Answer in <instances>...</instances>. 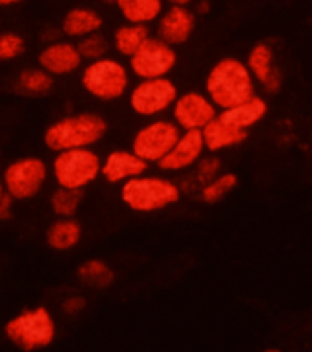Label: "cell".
<instances>
[{
  "label": "cell",
  "instance_id": "obj_1",
  "mask_svg": "<svg viewBox=\"0 0 312 352\" xmlns=\"http://www.w3.org/2000/svg\"><path fill=\"white\" fill-rule=\"evenodd\" d=\"M205 94L217 106V110H227L256 94V80L241 58H219L208 69Z\"/></svg>",
  "mask_w": 312,
  "mask_h": 352
},
{
  "label": "cell",
  "instance_id": "obj_2",
  "mask_svg": "<svg viewBox=\"0 0 312 352\" xmlns=\"http://www.w3.org/2000/svg\"><path fill=\"white\" fill-rule=\"evenodd\" d=\"M108 132V122L101 113L80 111L60 117L52 122L43 135L44 146L57 153L71 148H91L101 142Z\"/></svg>",
  "mask_w": 312,
  "mask_h": 352
},
{
  "label": "cell",
  "instance_id": "obj_3",
  "mask_svg": "<svg viewBox=\"0 0 312 352\" xmlns=\"http://www.w3.org/2000/svg\"><path fill=\"white\" fill-rule=\"evenodd\" d=\"M181 186L163 175L141 174L121 184V199L137 214H154L179 203Z\"/></svg>",
  "mask_w": 312,
  "mask_h": 352
},
{
  "label": "cell",
  "instance_id": "obj_4",
  "mask_svg": "<svg viewBox=\"0 0 312 352\" xmlns=\"http://www.w3.org/2000/svg\"><path fill=\"white\" fill-rule=\"evenodd\" d=\"M5 340L24 352H37L52 347L57 338V323L46 307L24 309L4 325Z\"/></svg>",
  "mask_w": 312,
  "mask_h": 352
},
{
  "label": "cell",
  "instance_id": "obj_5",
  "mask_svg": "<svg viewBox=\"0 0 312 352\" xmlns=\"http://www.w3.org/2000/svg\"><path fill=\"white\" fill-rule=\"evenodd\" d=\"M130 75V68L122 60L106 55L80 68V86L93 99L113 102L128 94Z\"/></svg>",
  "mask_w": 312,
  "mask_h": 352
},
{
  "label": "cell",
  "instance_id": "obj_6",
  "mask_svg": "<svg viewBox=\"0 0 312 352\" xmlns=\"http://www.w3.org/2000/svg\"><path fill=\"white\" fill-rule=\"evenodd\" d=\"M101 155L93 148H71L55 153L49 174L57 186L85 190L97 177H101Z\"/></svg>",
  "mask_w": 312,
  "mask_h": 352
},
{
  "label": "cell",
  "instance_id": "obj_7",
  "mask_svg": "<svg viewBox=\"0 0 312 352\" xmlns=\"http://www.w3.org/2000/svg\"><path fill=\"white\" fill-rule=\"evenodd\" d=\"M49 164L43 157L26 155L11 161L2 172V184L5 194L15 201L33 199L43 192L49 179Z\"/></svg>",
  "mask_w": 312,
  "mask_h": 352
},
{
  "label": "cell",
  "instance_id": "obj_8",
  "mask_svg": "<svg viewBox=\"0 0 312 352\" xmlns=\"http://www.w3.org/2000/svg\"><path fill=\"white\" fill-rule=\"evenodd\" d=\"M177 86L168 77L139 79L135 86L128 89V104L139 117H159L166 113L177 99Z\"/></svg>",
  "mask_w": 312,
  "mask_h": 352
},
{
  "label": "cell",
  "instance_id": "obj_9",
  "mask_svg": "<svg viewBox=\"0 0 312 352\" xmlns=\"http://www.w3.org/2000/svg\"><path fill=\"white\" fill-rule=\"evenodd\" d=\"M177 64V52L174 46L164 43L157 35H150V38L132 57L128 58L130 74L137 79H157L168 77V74Z\"/></svg>",
  "mask_w": 312,
  "mask_h": 352
},
{
  "label": "cell",
  "instance_id": "obj_10",
  "mask_svg": "<svg viewBox=\"0 0 312 352\" xmlns=\"http://www.w3.org/2000/svg\"><path fill=\"white\" fill-rule=\"evenodd\" d=\"M179 135L181 128L172 119H152L132 137V150L148 164H157Z\"/></svg>",
  "mask_w": 312,
  "mask_h": 352
},
{
  "label": "cell",
  "instance_id": "obj_11",
  "mask_svg": "<svg viewBox=\"0 0 312 352\" xmlns=\"http://www.w3.org/2000/svg\"><path fill=\"white\" fill-rule=\"evenodd\" d=\"M172 111V121L185 130H199L207 126L217 117L219 110L217 106L208 99L205 91H185L177 95V99L170 108Z\"/></svg>",
  "mask_w": 312,
  "mask_h": 352
},
{
  "label": "cell",
  "instance_id": "obj_12",
  "mask_svg": "<svg viewBox=\"0 0 312 352\" xmlns=\"http://www.w3.org/2000/svg\"><path fill=\"white\" fill-rule=\"evenodd\" d=\"M207 148L199 130H185L177 137V141L170 152L157 163L159 170L164 174H183L196 166V163L205 155Z\"/></svg>",
  "mask_w": 312,
  "mask_h": 352
},
{
  "label": "cell",
  "instance_id": "obj_13",
  "mask_svg": "<svg viewBox=\"0 0 312 352\" xmlns=\"http://www.w3.org/2000/svg\"><path fill=\"white\" fill-rule=\"evenodd\" d=\"M37 63L44 72H48L55 79V77H69V75L80 72V68L85 66V58L80 57V52L75 41L57 38L53 43L44 44V47L38 53Z\"/></svg>",
  "mask_w": 312,
  "mask_h": 352
},
{
  "label": "cell",
  "instance_id": "obj_14",
  "mask_svg": "<svg viewBox=\"0 0 312 352\" xmlns=\"http://www.w3.org/2000/svg\"><path fill=\"white\" fill-rule=\"evenodd\" d=\"M157 37L170 46H183L196 32V13L185 6H170L157 21Z\"/></svg>",
  "mask_w": 312,
  "mask_h": 352
},
{
  "label": "cell",
  "instance_id": "obj_15",
  "mask_svg": "<svg viewBox=\"0 0 312 352\" xmlns=\"http://www.w3.org/2000/svg\"><path fill=\"white\" fill-rule=\"evenodd\" d=\"M247 68L254 77V80L267 94H278L283 86V74L274 63V50L270 44L260 43L249 52L247 57Z\"/></svg>",
  "mask_w": 312,
  "mask_h": 352
},
{
  "label": "cell",
  "instance_id": "obj_16",
  "mask_svg": "<svg viewBox=\"0 0 312 352\" xmlns=\"http://www.w3.org/2000/svg\"><path fill=\"white\" fill-rule=\"evenodd\" d=\"M150 164L130 150H113L102 159L101 175L110 184H122L130 179L146 174Z\"/></svg>",
  "mask_w": 312,
  "mask_h": 352
},
{
  "label": "cell",
  "instance_id": "obj_17",
  "mask_svg": "<svg viewBox=\"0 0 312 352\" xmlns=\"http://www.w3.org/2000/svg\"><path fill=\"white\" fill-rule=\"evenodd\" d=\"M102 26H104V21L99 11L88 6H77L66 11L58 30H60V35L69 41H79L91 33L101 32Z\"/></svg>",
  "mask_w": 312,
  "mask_h": 352
},
{
  "label": "cell",
  "instance_id": "obj_18",
  "mask_svg": "<svg viewBox=\"0 0 312 352\" xmlns=\"http://www.w3.org/2000/svg\"><path fill=\"white\" fill-rule=\"evenodd\" d=\"M203 141H205V148L210 153H219L223 150H230L239 144H243L249 139V130H241L232 124H228L227 121H223L219 113L212 122H208L207 126L201 130Z\"/></svg>",
  "mask_w": 312,
  "mask_h": 352
},
{
  "label": "cell",
  "instance_id": "obj_19",
  "mask_svg": "<svg viewBox=\"0 0 312 352\" xmlns=\"http://www.w3.org/2000/svg\"><path fill=\"white\" fill-rule=\"evenodd\" d=\"M269 111V104L261 95L254 94L250 99L239 102V104L227 108V110H219V117L228 124H232L241 130H250L256 124H260Z\"/></svg>",
  "mask_w": 312,
  "mask_h": 352
},
{
  "label": "cell",
  "instance_id": "obj_20",
  "mask_svg": "<svg viewBox=\"0 0 312 352\" xmlns=\"http://www.w3.org/2000/svg\"><path fill=\"white\" fill-rule=\"evenodd\" d=\"M80 239H82V226L74 217H57L46 230V245L53 252H69L79 245Z\"/></svg>",
  "mask_w": 312,
  "mask_h": 352
},
{
  "label": "cell",
  "instance_id": "obj_21",
  "mask_svg": "<svg viewBox=\"0 0 312 352\" xmlns=\"http://www.w3.org/2000/svg\"><path fill=\"white\" fill-rule=\"evenodd\" d=\"M150 28L144 24H133L124 22L117 28L111 37V47L115 50L117 55L122 58H130L139 47L143 46L150 38Z\"/></svg>",
  "mask_w": 312,
  "mask_h": 352
},
{
  "label": "cell",
  "instance_id": "obj_22",
  "mask_svg": "<svg viewBox=\"0 0 312 352\" xmlns=\"http://www.w3.org/2000/svg\"><path fill=\"white\" fill-rule=\"evenodd\" d=\"M115 6L124 22L150 26L163 13L164 0H117Z\"/></svg>",
  "mask_w": 312,
  "mask_h": 352
},
{
  "label": "cell",
  "instance_id": "obj_23",
  "mask_svg": "<svg viewBox=\"0 0 312 352\" xmlns=\"http://www.w3.org/2000/svg\"><path fill=\"white\" fill-rule=\"evenodd\" d=\"M77 278L85 287L88 289L102 290L108 289L113 279H115V274L111 270V267L102 259H86L85 263H80L77 268Z\"/></svg>",
  "mask_w": 312,
  "mask_h": 352
},
{
  "label": "cell",
  "instance_id": "obj_24",
  "mask_svg": "<svg viewBox=\"0 0 312 352\" xmlns=\"http://www.w3.org/2000/svg\"><path fill=\"white\" fill-rule=\"evenodd\" d=\"M16 91H21L30 97H41L52 91L53 88V77L44 72L41 66L37 68H24L19 72L15 79Z\"/></svg>",
  "mask_w": 312,
  "mask_h": 352
},
{
  "label": "cell",
  "instance_id": "obj_25",
  "mask_svg": "<svg viewBox=\"0 0 312 352\" xmlns=\"http://www.w3.org/2000/svg\"><path fill=\"white\" fill-rule=\"evenodd\" d=\"M221 174V159L217 157L216 153H210L208 157L203 155L192 168V174L186 175L179 183L181 192H192V190H199L205 183L212 181L216 175Z\"/></svg>",
  "mask_w": 312,
  "mask_h": 352
},
{
  "label": "cell",
  "instance_id": "obj_26",
  "mask_svg": "<svg viewBox=\"0 0 312 352\" xmlns=\"http://www.w3.org/2000/svg\"><path fill=\"white\" fill-rule=\"evenodd\" d=\"M236 186H238V175L232 174V172H225V174L221 172L212 181L203 184L197 192H199V199L205 205H216V203L225 199L227 195L232 194Z\"/></svg>",
  "mask_w": 312,
  "mask_h": 352
},
{
  "label": "cell",
  "instance_id": "obj_27",
  "mask_svg": "<svg viewBox=\"0 0 312 352\" xmlns=\"http://www.w3.org/2000/svg\"><path fill=\"white\" fill-rule=\"evenodd\" d=\"M82 203V190H71L57 186L49 195V208L57 217H75Z\"/></svg>",
  "mask_w": 312,
  "mask_h": 352
},
{
  "label": "cell",
  "instance_id": "obj_28",
  "mask_svg": "<svg viewBox=\"0 0 312 352\" xmlns=\"http://www.w3.org/2000/svg\"><path fill=\"white\" fill-rule=\"evenodd\" d=\"M77 47H79L80 57L85 58V63H90V60L106 57L108 52H110V43H108V38L101 32H97L88 35V37L79 38Z\"/></svg>",
  "mask_w": 312,
  "mask_h": 352
},
{
  "label": "cell",
  "instance_id": "obj_29",
  "mask_svg": "<svg viewBox=\"0 0 312 352\" xmlns=\"http://www.w3.org/2000/svg\"><path fill=\"white\" fill-rule=\"evenodd\" d=\"M26 52V41L15 32H0V63H11Z\"/></svg>",
  "mask_w": 312,
  "mask_h": 352
},
{
  "label": "cell",
  "instance_id": "obj_30",
  "mask_svg": "<svg viewBox=\"0 0 312 352\" xmlns=\"http://www.w3.org/2000/svg\"><path fill=\"white\" fill-rule=\"evenodd\" d=\"M85 309H86V300L79 294L68 296V298L63 301V305H60V310H63L64 314L71 316V318H74V316L82 314Z\"/></svg>",
  "mask_w": 312,
  "mask_h": 352
},
{
  "label": "cell",
  "instance_id": "obj_31",
  "mask_svg": "<svg viewBox=\"0 0 312 352\" xmlns=\"http://www.w3.org/2000/svg\"><path fill=\"white\" fill-rule=\"evenodd\" d=\"M15 212V199L11 195L4 194L0 199V221H10Z\"/></svg>",
  "mask_w": 312,
  "mask_h": 352
},
{
  "label": "cell",
  "instance_id": "obj_32",
  "mask_svg": "<svg viewBox=\"0 0 312 352\" xmlns=\"http://www.w3.org/2000/svg\"><path fill=\"white\" fill-rule=\"evenodd\" d=\"M58 35H60V30H53V28H48L46 32H43L44 44H48V43H53V41H57Z\"/></svg>",
  "mask_w": 312,
  "mask_h": 352
},
{
  "label": "cell",
  "instance_id": "obj_33",
  "mask_svg": "<svg viewBox=\"0 0 312 352\" xmlns=\"http://www.w3.org/2000/svg\"><path fill=\"white\" fill-rule=\"evenodd\" d=\"M208 11H210V2L208 0H197L196 4V15H208Z\"/></svg>",
  "mask_w": 312,
  "mask_h": 352
},
{
  "label": "cell",
  "instance_id": "obj_34",
  "mask_svg": "<svg viewBox=\"0 0 312 352\" xmlns=\"http://www.w3.org/2000/svg\"><path fill=\"white\" fill-rule=\"evenodd\" d=\"M164 2H168L170 6H185V8H190L196 0H164Z\"/></svg>",
  "mask_w": 312,
  "mask_h": 352
},
{
  "label": "cell",
  "instance_id": "obj_35",
  "mask_svg": "<svg viewBox=\"0 0 312 352\" xmlns=\"http://www.w3.org/2000/svg\"><path fill=\"white\" fill-rule=\"evenodd\" d=\"M24 0H0V8H11V6L22 4Z\"/></svg>",
  "mask_w": 312,
  "mask_h": 352
},
{
  "label": "cell",
  "instance_id": "obj_36",
  "mask_svg": "<svg viewBox=\"0 0 312 352\" xmlns=\"http://www.w3.org/2000/svg\"><path fill=\"white\" fill-rule=\"evenodd\" d=\"M5 194V190H4V184H2V181H0V199H2V195Z\"/></svg>",
  "mask_w": 312,
  "mask_h": 352
},
{
  "label": "cell",
  "instance_id": "obj_37",
  "mask_svg": "<svg viewBox=\"0 0 312 352\" xmlns=\"http://www.w3.org/2000/svg\"><path fill=\"white\" fill-rule=\"evenodd\" d=\"M102 2H104V4H110V6H115V2H117V0H102Z\"/></svg>",
  "mask_w": 312,
  "mask_h": 352
}]
</instances>
